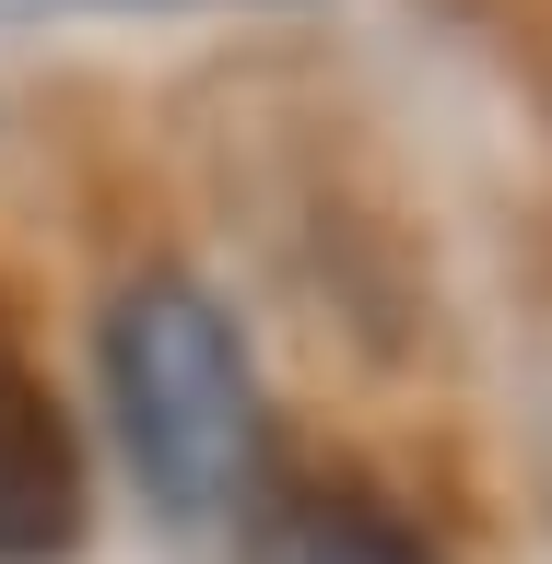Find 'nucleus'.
Wrapping results in <instances>:
<instances>
[{"instance_id": "f257e3e1", "label": "nucleus", "mask_w": 552, "mask_h": 564, "mask_svg": "<svg viewBox=\"0 0 552 564\" xmlns=\"http://www.w3.org/2000/svg\"><path fill=\"white\" fill-rule=\"evenodd\" d=\"M106 400H118V447L165 518H224L259 494V377H247L236 317L188 294V282H130L106 306Z\"/></svg>"}, {"instance_id": "f03ea898", "label": "nucleus", "mask_w": 552, "mask_h": 564, "mask_svg": "<svg viewBox=\"0 0 552 564\" xmlns=\"http://www.w3.org/2000/svg\"><path fill=\"white\" fill-rule=\"evenodd\" d=\"M83 541V447L24 352L0 341V564H59Z\"/></svg>"}, {"instance_id": "7ed1b4c3", "label": "nucleus", "mask_w": 552, "mask_h": 564, "mask_svg": "<svg viewBox=\"0 0 552 564\" xmlns=\"http://www.w3.org/2000/svg\"><path fill=\"white\" fill-rule=\"evenodd\" d=\"M247 564H423V541L388 529L377 506H353V494H294L282 518H259Z\"/></svg>"}]
</instances>
